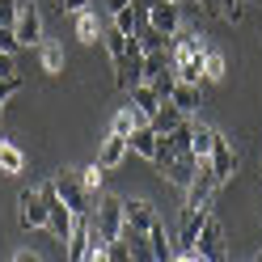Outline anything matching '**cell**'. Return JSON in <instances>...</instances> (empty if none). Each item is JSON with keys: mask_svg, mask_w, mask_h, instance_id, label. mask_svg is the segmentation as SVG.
Instances as JSON below:
<instances>
[{"mask_svg": "<svg viewBox=\"0 0 262 262\" xmlns=\"http://www.w3.org/2000/svg\"><path fill=\"white\" fill-rule=\"evenodd\" d=\"M0 51H5V55H17V51H21V42H17V34H13V26H0Z\"/></svg>", "mask_w": 262, "mask_h": 262, "instance_id": "cell-29", "label": "cell"}, {"mask_svg": "<svg viewBox=\"0 0 262 262\" xmlns=\"http://www.w3.org/2000/svg\"><path fill=\"white\" fill-rule=\"evenodd\" d=\"M216 17H220V21H233V26H237V21L245 17V0H216Z\"/></svg>", "mask_w": 262, "mask_h": 262, "instance_id": "cell-27", "label": "cell"}, {"mask_svg": "<svg viewBox=\"0 0 262 262\" xmlns=\"http://www.w3.org/2000/svg\"><path fill=\"white\" fill-rule=\"evenodd\" d=\"M123 157H127V136H114V131H110V136L102 140V148H97V165L110 173V169L123 165Z\"/></svg>", "mask_w": 262, "mask_h": 262, "instance_id": "cell-13", "label": "cell"}, {"mask_svg": "<svg viewBox=\"0 0 262 262\" xmlns=\"http://www.w3.org/2000/svg\"><path fill=\"white\" fill-rule=\"evenodd\" d=\"M13 262H42L34 250H17V254H13Z\"/></svg>", "mask_w": 262, "mask_h": 262, "instance_id": "cell-35", "label": "cell"}, {"mask_svg": "<svg viewBox=\"0 0 262 262\" xmlns=\"http://www.w3.org/2000/svg\"><path fill=\"white\" fill-rule=\"evenodd\" d=\"M55 190H59V199L72 207V216H89V211H93L89 190L80 186V173H72V169H59V173H55Z\"/></svg>", "mask_w": 262, "mask_h": 262, "instance_id": "cell-4", "label": "cell"}, {"mask_svg": "<svg viewBox=\"0 0 262 262\" xmlns=\"http://www.w3.org/2000/svg\"><path fill=\"white\" fill-rule=\"evenodd\" d=\"M89 5H93V0H59V9H63V13H72V17H76V13H85Z\"/></svg>", "mask_w": 262, "mask_h": 262, "instance_id": "cell-32", "label": "cell"}, {"mask_svg": "<svg viewBox=\"0 0 262 262\" xmlns=\"http://www.w3.org/2000/svg\"><path fill=\"white\" fill-rule=\"evenodd\" d=\"M85 262H110V245H89V258Z\"/></svg>", "mask_w": 262, "mask_h": 262, "instance_id": "cell-33", "label": "cell"}, {"mask_svg": "<svg viewBox=\"0 0 262 262\" xmlns=\"http://www.w3.org/2000/svg\"><path fill=\"white\" fill-rule=\"evenodd\" d=\"M169 68H173V63H169V51H152V55H144V80H148V85H152L161 72H169Z\"/></svg>", "mask_w": 262, "mask_h": 262, "instance_id": "cell-26", "label": "cell"}, {"mask_svg": "<svg viewBox=\"0 0 262 262\" xmlns=\"http://www.w3.org/2000/svg\"><path fill=\"white\" fill-rule=\"evenodd\" d=\"M13 34H17V42H21V47H38V42H42V13H38V5H34V0L17 9Z\"/></svg>", "mask_w": 262, "mask_h": 262, "instance_id": "cell-6", "label": "cell"}, {"mask_svg": "<svg viewBox=\"0 0 262 262\" xmlns=\"http://www.w3.org/2000/svg\"><path fill=\"white\" fill-rule=\"evenodd\" d=\"M127 97H131V106H140L144 114H148V119H152V110L161 106V102H165V97H161L152 85H148V80H140V85H131L127 89Z\"/></svg>", "mask_w": 262, "mask_h": 262, "instance_id": "cell-21", "label": "cell"}, {"mask_svg": "<svg viewBox=\"0 0 262 262\" xmlns=\"http://www.w3.org/2000/svg\"><path fill=\"white\" fill-rule=\"evenodd\" d=\"M173 262H207V258H199V254H194V250H186V254H178Z\"/></svg>", "mask_w": 262, "mask_h": 262, "instance_id": "cell-36", "label": "cell"}, {"mask_svg": "<svg viewBox=\"0 0 262 262\" xmlns=\"http://www.w3.org/2000/svg\"><path fill=\"white\" fill-rule=\"evenodd\" d=\"M203 51L207 42L199 34H190V30H178L169 38V63H173V76L178 80H194V85H203Z\"/></svg>", "mask_w": 262, "mask_h": 262, "instance_id": "cell-1", "label": "cell"}, {"mask_svg": "<svg viewBox=\"0 0 262 262\" xmlns=\"http://www.w3.org/2000/svg\"><path fill=\"white\" fill-rule=\"evenodd\" d=\"M17 220L21 228H47V203H42V190H21L17 194Z\"/></svg>", "mask_w": 262, "mask_h": 262, "instance_id": "cell-7", "label": "cell"}, {"mask_svg": "<svg viewBox=\"0 0 262 262\" xmlns=\"http://www.w3.org/2000/svg\"><path fill=\"white\" fill-rule=\"evenodd\" d=\"M123 220L131 228H140V233H148L161 216H157V203H148V199H123Z\"/></svg>", "mask_w": 262, "mask_h": 262, "instance_id": "cell-11", "label": "cell"}, {"mask_svg": "<svg viewBox=\"0 0 262 262\" xmlns=\"http://www.w3.org/2000/svg\"><path fill=\"white\" fill-rule=\"evenodd\" d=\"M17 9H21V0H0V26L17 21Z\"/></svg>", "mask_w": 262, "mask_h": 262, "instance_id": "cell-30", "label": "cell"}, {"mask_svg": "<svg viewBox=\"0 0 262 262\" xmlns=\"http://www.w3.org/2000/svg\"><path fill=\"white\" fill-rule=\"evenodd\" d=\"M140 80H144V51L136 47V38H131L127 55H123V59H114V85L127 93L131 85H140Z\"/></svg>", "mask_w": 262, "mask_h": 262, "instance_id": "cell-5", "label": "cell"}, {"mask_svg": "<svg viewBox=\"0 0 262 262\" xmlns=\"http://www.w3.org/2000/svg\"><path fill=\"white\" fill-rule=\"evenodd\" d=\"M0 114H5V106H0Z\"/></svg>", "mask_w": 262, "mask_h": 262, "instance_id": "cell-40", "label": "cell"}, {"mask_svg": "<svg viewBox=\"0 0 262 262\" xmlns=\"http://www.w3.org/2000/svg\"><path fill=\"white\" fill-rule=\"evenodd\" d=\"M157 140H161V136H157V131H152L148 123H144V127H136V131H131V136H127V148L152 161V157H157Z\"/></svg>", "mask_w": 262, "mask_h": 262, "instance_id": "cell-20", "label": "cell"}, {"mask_svg": "<svg viewBox=\"0 0 262 262\" xmlns=\"http://www.w3.org/2000/svg\"><path fill=\"white\" fill-rule=\"evenodd\" d=\"M89 245H93V224H89V216H76L72 237L63 241V254H68V262H85V258H89Z\"/></svg>", "mask_w": 262, "mask_h": 262, "instance_id": "cell-10", "label": "cell"}, {"mask_svg": "<svg viewBox=\"0 0 262 262\" xmlns=\"http://www.w3.org/2000/svg\"><path fill=\"white\" fill-rule=\"evenodd\" d=\"M182 119H186V114H182V110H178V106L169 102V97H165V102H161V106L152 110V119H148V127L157 131V136H169V131H173L178 123H182Z\"/></svg>", "mask_w": 262, "mask_h": 262, "instance_id": "cell-16", "label": "cell"}, {"mask_svg": "<svg viewBox=\"0 0 262 262\" xmlns=\"http://www.w3.org/2000/svg\"><path fill=\"white\" fill-rule=\"evenodd\" d=\"M0 76H17V63H13V55L0 51Z\"/></svg>", "mask_w": 262, "mask_h": 262, "instance_id": "cell-34", "label": "cell"}, {"mask_svg": "<svg viewBox=\"0 0 262 262\" xmlns=\"http://www.w3.org/2000/svg\"><path fill=\"white\" fill-rule=\"evenodd\" d=\"M207 165H211V173H216V182L228 186V182H233V173H237V165H241V157L233 152V144L220 136L216 148H211V157H207Z\"/></svg>", "mask_w": 262, "mask_h": 262, "instance_id": "cell-8", "label": "cell"}, {"mask_svg": "<svg viewBox=\"0 0 262 262\" xmlns=\"http://www.w3.org/2000/svg\"><path fill=\"white\" fill-rule=\"evenodd\" d=\"M148 245H152V262H173L178 258V245H173V237L165 233V224H152L148 228Z\"/></svg>", "mask_w": 262, "mask_h": 262, "instance_id": "cell-15", "label": "cell"}, {"mask_svg": "<svg viewBox=\"0 0 262 262\" xmlns=\"http://www.w3.org/2000/svg\"><path fill=\"white\" fill-rule=\"evenodd\" d=\"M131 38H136V47H140L144 55H152V51H169V34H161L152 21H140Z\"/></svg>", "mask_w": 262, "mask_h": 262, "instance_id": "cell-14", "label": "cell"}, {"mask_svg": "<svg viewBox=\"0 0 262 262\" xmlns=\"http://www.w3.org/2000/svg\"><path fill=\"white\" fill-rule=\"evenodd\" d=\"M34 51H38V63H42V72H47V76H59V72H63V63H68V59H63V47H59V42H47V38H42Z\"/></svg>", "mask_w": 262, "mask_h": 262, "instance_id": "cell-19", "label": "cell"}, {"mask_svg": "<svg viewBox=\"0 0 262 262\" xmlns=\"http://www.w3.org/2000/svg\"><path fill=\"white\" fill-rule=\"evenodd\" d=\"M144 123H148V114H144L140 106H123L119 114H114V123H110V131H114V136H131V131H136V127H144Z\"/></svg>", "mask_w": 262, "mask_h": 262, "instance_id": "cell-18", "label": "cell"}, {"mask_svg": "<svg viewBox=\"0 0 262 262\" xmlns=\"http://www.w3.org/2000/svg\"><path fill=\"white\" fill-rule=\"evenodd\" d=\"M245 5H262V0H245Z\"/></svg>", "mask_w": 262, "mask_h": 262, "instance_id": "cell-38", "label": "cell"}, {"mask_svg": "<svg viewBox=\"0 0 262 262\" xmlns=\"http://www.w3.org/2000/svg\"><path fill=\"white\" fill-rule=\"evenodd\" d=\"M76 38H80V42H89V47L102 38V21H97V13H93V9L76 13Z\"/></svg>", "mask_w": 262, "mask_h": 262, "instance_id": "cell-24", "label": "cell"}, {"mask_svg": "<svg viewBox=\"0 0 262 262\" xmlns=\"http://www.w3.org/2000/svg\"><path fill=\"white\" fill-rule=\"evenodd\" d=\"M144 21V13L136 9V5H127V9H119V13H110V26L114 30H123V34H136V26Z\"/></svg>", "mask_w": 262, "mask_h": 262, "instance_id": "cell-25", "label": "cell"}, {"mask_svg": "<svg viewBox=\"0 0 262 262\" xmlns=\"http://www.w3.org/2000/svg\"><path fill=\"white\" fill-rule=\"evenodd\" d=\"M102 178H106V169L97 165V161H93V165H89L85 173H80V186L89 190V199H97V194H102Z\"/></svg>", "mask_w": 262, "mask_h": 262, "instance_id": "cell-28", "label": "cell"}, {"mask_svg": "<svg viewBox=\"0 0 262 262\" xmlns=\"http://www.w3.org/2000/svg\"><path fill=\"white\" fill-rule=\"evenodd\" d=\"M190 123H194V131H190V148H194V157H199V161H207L211 148H216V140H220V131L207 127V123H199V119H190Z\"/></svg>", "mask_w": 262, "mask_h": 262, "instance_id": "cell-17", "label": "cell"}, {"mask_svg": "<svg viewBox=\"0 0 262 262\" xmlns=\"http://www.w3.org/2000/svg\"><path fill=\"white\" fill-rule=\"evenodd\" d=\"M26 169V152L13 140H0V173H21Z\"/></svg>", "mask_w": 262, "mask_h": 262, "instance_id": "cell-23", "label": "cell"}, {"mask_svg": "<svg viewBox=\"0 0 262 262\" xmlns=\"http://www.w3.org/2000/svg\"><path fill=\"white\" fill-rule=\"evenodd\" d=\"M127 5H131V0H106V9H110V13H119V9H127Z\"/></svg>", "mask_w": 262, "mask_h": 262, "instance_id": "cell-37", "label": "cell"}, {"mask_svg": "<svg viewBox=\"0 0 262 262\" xmlns=\"http://www.w3.org/2000/svg\"><path fill=\"white\" fill-rule=\"evenodd\" d=\"M216 190H220V182H216V173H211V165H207V161H199V169H194L190 186H186L182 211H203V207H211V203H216Z\"/></svg>", "mask_w": 262, "mask_h": 262, "instance_id": "cell-3", "label": "cell"}, {"mask_svg": "<svg viewBox=\"0 0 262 262\" xmlns=\"http://www.w3.org/2000/svg\"><path fill=\"white\" fill-rule=\"evenodd\" d=\"M144 21H152L161 34H178L182 30V5H173V0H157V5H148V13H144Z\"/></svg>", "mask_w": 262, "mask_h": 262, "instance_id": "cell-9", "label": "cell"}, {"mask_svg": "<svg viewBox=\"0 0 262 262\" xmlns=\"http://www.w3.org/2000/svg\"><path fill=\"white\" fill-rule=\"evenodd\" d=\"M89 224H93V245L119 241V233H123V199L97 194V211H89Z\"/></svg>", "mask_w": 262, "mask_h": 262, "instance_id": "cell-2", "label": "cell"}, {"mask_svg": "<svg viewBox=\"0 0 262 262\" xmlns=\"http://www.w3.org/2000/svg\"><path fill=\"white\" fill-rule=\"evenodd\" d=\"M254 262H262V254H258V258H254Z\"/></svg>", "mask_w": 262, "mask_h": 262, "instance_id": "cell-39", "label": "cell"}, {"mask_svg": "<svg viewBox=\"0 0 262 262\" xmlns=\"http://www.w3.org/2000/svg\"><path fill=\"white\" fill-rule=\"evenodd\" d=\"M169 102H173V106L190 119V114L203 106V85H194V80H178V85H173V93H169Z\"/></svg>", "mask_w": 262, "mask_h": 262, "instance_id": "cell-12", "label": "cell"}, {"mask_svg": "<svg viewBox=\"0 0 262 262\" xmlns=\"http://www.w3.org/2000/svg\"><path fill=\"white\" fill-rule=\"evenodd\" d=\"M17 89H21V76H0V106H5Z\"/></svg>", "mask_w": 262, "mask_h": 262, "instance_id": "cell-31", "label": "cell"}, {"mask_svg": "<svg viewBox=\"0 0 262 262\" xmlns=\"http://www.w3.org/2000/svg\"><path fill=\"white\" fill-rule=\"evenodd\" d=\"M224 72H228L224 51H216V47L207 42V51H203V85H216V80H224Z\"/></svg>", "mask_w": 262, "mask_h": 262, "instance_id": "cell-22", "label": "cell"}]
</instances>
